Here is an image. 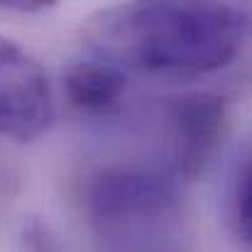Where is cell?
Listing matches in <instances>:
<instances>
[{"mask_svg":"<svg viewBox=\"0 0 252 252\" xmlns=\"http://www.w3.org/2000/svg\"><path fill=\"white\" fill-rule=\"evenodd\" d=\"M86 211L103 228L130 225L167 216L179 201L176 181L150 167L115 164L86 184Z\"/></svg>","mask_w":252,"mask_h":252,"instance_id":"cell-3","label":"cell"},{"mask_svg":"<svg viewBox=\"0 0 252 252\" xmlns=\"http://www.w3.org/2000/svg\"><path fill=\"white\" fill-rule=\"evenodd\" d=\"M127 79L120 66L105 59L76 62L64 74V95L81 113H105L120 103Z\"/></svg>","mask_w":252,"mask_h":252,"instance_id":"cell-5","label":"cell"},{"mask_svg":"<svg viewBox=\"0 0 252 252\" xmlns=\"http://www.w3.org/2000/svg\"><path fill=\"white\" fill-rule=\"evenodd\" d=\"M88 47L115 66L193 79L225 69L252 42V7L238 2H132L91 22Z\"/></svg>","mask_w":252,"mask_h":252,"instance_id":"cell-1","label":"cell"},{"mask_svg":"<svg viewBox=\"0 0 252 252\" xmlns=\"http://www.w3.org/2000/svg\"><path fill=\"white\" fill-rule=\"evenodd\" d=\"M17 250L20 252H76L64 235L44 218H27L20 228L17 238Z\"/></svg>","mask_w":252,"mask_h":252,"instance_id":"cell-6","label":"cell"},{"mask_svg":"<svg viewBox=\"0 0 252 252\" xmlns=\"http://www.w3.org/2000/svg\"><path fill=\"white\" fill-rule=\"evenodd\" d=\"M233 220L240 240L252 250V162H248L235 181L233 193Z\"/></svg>","mask_w":252,"mask_h":252,"instance_id":"cell-7","label":"cell"},{"mask_svg":"<svg viewBox=\"0 0 252 252\" xmlns=\"http://www.w3.org/2000/svg\"><path fill=\"white\" fill-rule=\"evenodd\" d=\"M171 164L181 181H196L213 162L228 125V103L218 93L198 91L167 105Z\"/></svg>","mask_w":252,"mask_h":252,"instance_id":"cell-4","label":"cell"},{"mask_svg":"<svg viewBox=\"0 0 252 252\" xmlns=\"http://www.w3.org/2000/svg\"><path fill=\"white\" fill-rule=\"evenodd\" d=\"M52 7H57L52 0H0V10L12 15H42Z\"/></svg>","mask_w":252,"mask_h":252,"instance_id":"cell-8","label":"cell"},{"mask_svg":"<svg viewBox=\"0 0 252 252\" xmlns=\"http://www.w3.org/2000/svg\"><path fill=\"white\" fill-rule=\"evenodd\" d=\"M57 118L54 88L44 66L15 39L0 34V137L37 142Z\"/></svg>","mask_w":252,"mask_h":252,"instance_id":"cell-2","label":"cell"}]
</instances>
